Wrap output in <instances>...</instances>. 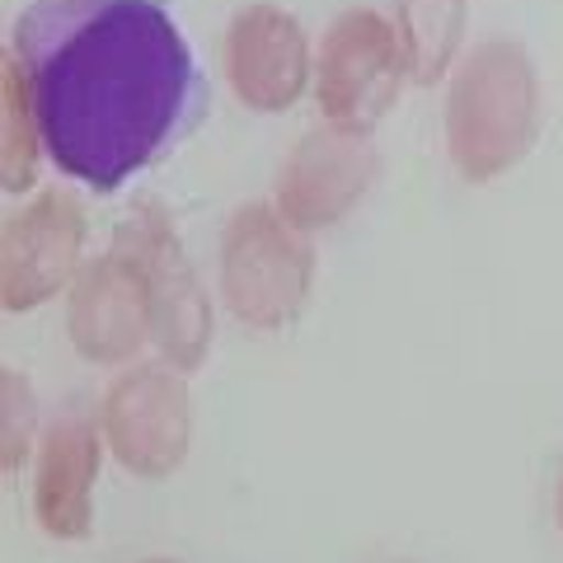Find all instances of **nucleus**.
Wrapping results in <instances>:
<instances>
[{"label":"nucleus","instance_id":"nucleus-1","mask_svg":"<svg viewBox=\"0 0 563 563\" xmlns=\"http://www.w3.org/2000/svg\"><path fill=\"white\" fill-rule=\"evenodd\" d=\"M10 52L52 169L118 192L207 118V76L161 0H33Z\"/></svg>","mask_w":563,"mask_h":563},{"label":"nucleus","instance_id":"nucleus-2","mask_svg":"<svg viewBox=\"0 0 563 563\" xmlns=\"http://www.w3.org/2000/svg\"><path fill=\"white\" fill-rule=\"evenodd\" d=\"M540 136V76L526 47L488 38L446 80V155L465 184H493L531 155Z\"/></svg>","mask_w":563,"mask_h":563},{"label":"nucleus","instance_id":"nucleus-3","mask_svg":"<svg viewBox=\"0 0 563 563\" xmlns=\"http://www.w3.org/2000/svg\"><path fill=\"white\" fill-rule=\"evenodd\" d=\"M314 250L268 202H244L221 231V306L244 329H282L306 310Z\"/></svg>","mask_w":563,"mask_h":563},{"label":"nucleus","instance_id":"nucleus-4","mask_svg":"<svg viewBox=\"0 0 563 563\" xmlns=\"http://www.w3.org/2000/svg\"><path fill=\"white\" fill-rule=\"evenodd\" d=\"M404 80H409V57L395 20L376 10H347L324 29L314 52V103L324 122L372 132L399 103Z\"/></svg>","mask_w":563,"mask_h":563},{"label":"nucleus","instance_id":"nucleus-5","mask_svg":"<svg viewBox=\"0 0 563 563\" xmlns=\"http://www.w3.org/2000/svg\"><path fill=\"white\" fill-rule=\"evenodd\" d=\"M103 446L136 479H169L192 446V399L184 372L169 362L128 366L103 395Z\"/></svg>","mask_w":563,"mask_h":563},{"label":"nucleus","instance_id":"nucleus-6","mask_svg":"<svg viewBox=\"0 0 563 563\" xmlns=\"http://www.w3.org/2000/svg\"><path fill=\"white\" fill-rule=\"evenodd\" d=\"M118 244L132 250L146 268L151 287V343L161 347V357L179 372H198L211 352V296L202 287L192 258L184 254V240L174 231V221L161 207H141L132 221L118 225Z\"/></svg>","mask_w":563,"mask_h":563},{"label":"nucleus","instance_id":"nucleus-7","mask_svg":"<svg viewBox=\"0 0 563 563\" xmlns=\"http://www.w3.org/2000/svg\"><path fill=\"white\" fill-rule=\"evenodd\" d=\"M90 221L76 192L43 188L33 202L10 211L0 240V306L10 314H29L52 296L70 291L85 268Z\"/></svg>","mask_w":563,"mask_h":563},{"label":"nucleus","instance_id":"nucleus-8","mask_svg":"<svg viewBox=\"0 0 563 563\" xmlns=\"http://www.w3.org/2000/svg\"><path fill=\"white\" fill-rule=\"evenodd\" d=\"M376 169H380V155H376L372 132H352V128L324 122V128L306 132L287 151L273 207L306 235L329 231V225H339L366 198Z\"/></svg>","mask_w":563,"mask_h":563},{"label":"nucleus","instance_id":"nucleus-9","mask_svg":"<svg viewBox=\"0 0 563 563\" xmlns=\"http://www.w3.org/2000/svg\"><path fill=\"white\" fill-rule=\"evenodd\" d=\"M66 333L85 362L122 366L151 339V287L132 250L90 258L66 291Z\"/></svg>","mask_w":563,"mask_h":563},{"label":"nucleus","instance_id":"nucleus-10","mask_svg":"<svg viewBox=\"0 0 563 563\" xmlns=\"http://www.w3.org/2000/svg\"><path fill=\"white\" fill-rule=\"evenodd\" d=\"M231 95L254 113H287L310 90L314 52L306 29L277 5H244L221 38Z\"/></svg>","mask_w":563,"mask_h":563},{"label":"nucleus","instance_id":"nucleus-11","mask_svg":"<svg viewBox=\"0 0 563 563\" xmlns=\"http://www.w3.org/2000/svg\"><path fill=\"white\" fill-rule=\"evenodd\" d=\"M103 428L90 418H57L33 451V521L52 540H80L95 526Z\"/></svg>","mask_w":563,"mask_h":563},{"label":"nucleus","instance_id":"nucleus-12","mask_svg":"<svg viewBox=\"0 0 563 563\" xmlns=\"http://www.w3.org/2000/svg\"><path fill=\"white\" fill-rule=\"evenodd\" d=\"M465 10L470 0H395V33L409 57L413 85H437L455 70L465 38Z\"/></svg>","mask_w":563,"mask_h":563},{"label":"nucleus","instance_id":"nucleus-13","mask_svg":"<svg viewBox=\"0 0 563 563\" xmlns=\"http://www.w3.org/2000/svg\"><path fill=\"white\" fill-rule=\"evenodd\" d=\"M43 132H38V113L29 99V80L14 52L0 62V188L5 198H20L38 179V161H43Z\"/></svg>","mask_w":563,"mask_h":563},{"label":"nucleus","instance_id":"nucleus-14","mask_svg":"<svg viewBox=\"0 0 563 563\" xmlns=\"http://www.w3.org/2000/svg\"><path fill=\"white\" fill-rule=\"evenodd\" d=\"M0 390H5V432H0V465L5 474H14L29 461V442H33V390L24 372H5L0 376Z\"/></svg>","mask_w":563,"mask_h":563},{"label":"nucleus","instance_id":"nucleus-15","mask_svg":"<svg viewBox=\"0 0 563 563\" xmlns=\"http://www.w3.org/2000/svg\"><path fill=\"white\" fill-rule=\"evenodd\" d=\"M141 563H179V559H141Z\"/></svg>","mask_w":563,"mask_h":563},{"label":"nucleus","instance_id":"nucleus-16","mask_svg":"<svg viewBox=\"0 0 563 563\" xmlns=\"http://www.w3.org/2000/svg\"><path fill=\"white\" fill-rule=\"evenodd\" d=\"M559 521H563V488H559Z\"/></svg>","mask_w":563,"mask_h":563}]
</instances>
